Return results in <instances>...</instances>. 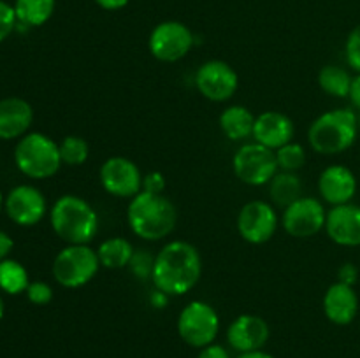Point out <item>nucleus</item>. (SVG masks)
Wrapping results in <instances>:
<instances>
[{
  "mask_svg": "<svg viewBox=\"0 0 360 358\" xmlns=\"http://www.w3.org/2000/svg\"><path fill=\"white\" fill-rule=\"evenodd\" d=\"M202 258L199 249L186 241H171L157 253L151 281L169 297L185 295L199 283Z\"/></svg>",
  "mask_w": 360,
  "mask_h": 358,
  "instance_id": "obj_1",
  "label": "nucleus"
},
{
  "mask_svg": "<svg viewBox=\"0 0 360 358\" xmlns=\"http://www.w3.org/2000/svg\"><path fill=\"white\" fill-rule=\"evenodd\" d=\"M127 221L137 237L144 241H160L172 234L178 223L176 206L165 195L139 192L130 199Z\"/></svg>",
  "mask_w": 360,
  "mask_h": 358,
  "instance_id": "obj_2",
  "label": "nucleus"
},
{
  "mask_svg": "<svg viewBox=\"0 0 360 358\" xmlns=\"http://www.w3.org/2000/svg\"><path fill=\"white\" fill-rule=\"evenodd\" d=\"M51 228L67 244H88L98 232L97 211L77 195H62L49 213Z\"/></svg>",
  "mask_w": 360,
  "mask_h": 358,
  "instance_id": "obj_3",
  "label": "nucleus"
},
{
  "mask_svg": "<svg viewBox=\"0 0 360 358\" xmlns=\"http://www.w3.org/2000/svg\"><path fill=\"white\" fill-rule=\"evenodd\" d=\"M359 133V118L352 109H333L320 114L308 130L313 151L320 154H340L354 146Z\"/></svg>",
  "mask_w": 360,
  "mask_h": 358,
  "instance_id": "obj_4",
  "label": "nucleus"
},
{
  "mask_svg": "<svg viewBox=\"0 0 360 358\" xmlns=\"http://www.w3.org/2000/svg\"><path fill=\"white\" fill-rule=\"evenodd\" d=\"M14 164L21 174L30 179L53 178L62 167L60 147L46 133L30 132L18 140Z\"/></svg>",
  "mask_w": 360,
  "mask_h": 358,
  "instance_id": "obj_5",
  "label": "nucleus"
},
{
  "mask_svg": "<svg viewBox=\"0 0 360 358\" xmlns=\"http://www.w3.org/2000/svg\"><path fill=\"white\" fill-rule=\"evenodd\" d=\"M101 269L97 249L88 244H67L53 262V277L63 288H81L90 283Z\"/></svg>",
  "mask_w": 360,
  "mask_h": 358,
  "instance_id": "obj_6",
  "label": "nucleus"
},
{
  "mask_svg": "<svg viewBox=\"0 0 360 358\" xmlns=\"http://www.w3.org/2000/svg\"><path fill=\"white\" fill-rule=\"evenodd\" d=\"M220 330V318L213 305L193 300L183 307L178 316V333L188 346L206 347L213 344Z\"/></svg>",
  "mask_w": 360,
  "mask_h": 358,
  "instance_id": "obj_7",
  "label": "nucleus"
},
{
  "mask_svg": "<svg viewBox=\"0 0 360 358\" xmlns=\"http://www.w3.org/2000/svg\"><path fill=\"white\" fill-rule=\"evenodd\" d=\"M236 178L250 186H262L271 183L278 174L276 153L259 142L243 144L232 158Z\"/></svg>",
  "mask_w": 360,
  "mask_h": 358,
  "instance_id": "obj_8",
  "label": "nucleus"
},
{
  "mask_svg": "<svg viewBox=\"0 0 360 358\" xmlns=\"http://www.w3.org/2000/svg\"><path fill=\"white\" fill-rule=\"evenodd\" d=\"M193 46V34L181 21H162L150 34L148 48L158 62L174 63L185 58Z\"/></svg>",
  "mask_w": 360,
  "mask_h": 358,
  "instance_id": "obj_9",
  "label": "nucleus"
},
{
  "mask_svg": "<svg viewBox=\"0 0 360 358\" xmlns=\"http://www.w3.org/2000/svg\"><path fill=\"white\" fill-rule=\"evenodd\" d=\"M327 211L315 197H301L283 209L281 225L295 239H308L326 228Z\"/></svg>",
  "mask_w": 360,
  "mask_h": 358,
  "instance_id": "obj_10",
  "label": "nucleus"
},
{
  "mask_svg": "<svg viewBox=\"0 0 360 358\" xmlns=\"http://www.w3.org/2000/svg\"><path fill=\"white\" fill-rule=\"evenodd\" d=\"M280 218L276 209L264 200H252L238 214V232L250 244H264L276 234Z\"/></svg>",
  "mask_w": 360,
  "mask_h": 358,
  "instance_id": "obj_11",
  "label": "nucleus"
},
{
  "mask_svg": "<svg viewBox=\"0 0 360 358\" xmlns=\"http://www.w3.org/2000/svg\"><path fill=\"white\" fill-rule=\"evenodd\" d=\"M195 86L211 102H227L239 86V76L224 60L204 62L195 72Z\"/></svg>",
  "mask_w": 360,
  "mask_h": 358,
  "instance_id": "obj_12",
  "label": "nucleus"
},
{
  "mask_svg": "<svg viewBox=\"0 0 360 358\" xmlns=\"http://www.w3.org/2000/svg\"><path fill=\"white\" fill-rule=\"evenodd\" d=\"M101 185L109 195L118 199H134L143 190V178L139 167L125 157H111L98 171Z\"/></svg>",
  "mask_w": 360,
  "mask_h": 358,
  "instance_id": "obj_13",
  "label": "nucleus"
},
{
  "mask_svg": "<svg viewBox=\"0 0 360 358\" xmlns=\"http://www.w3.org/2000/svg\"><path fill=\"white\" fill-rule=\"evenodd\" d=\"M4 209L20 227H34L46 216L48 204L39 188L32 185H18L6 195Z\"/></svg>",
  "mask_w": 360,
  "mask_h": 358,
  "instance_id": "obj_14",
  "label": "nucleus"
},
{
  "mask_svg": "<svg viewBox=\"0 0 360 358\" xmlns=\"http://www.w3.org/2000/svg\"><path fill=\"white\" fill-rule=\"evenodd\" d=\"M269 339V325L257 314H241L229 325L227 340L239 353L262 350Z\"/></svg>",
  "mask_w": 360,
  "mask_h": 358,
  "instance_id": "obj_15",
  "label": "nucleus"
},
{
  "mask_svg": "<svg viewBox=\"0 0 360 358\" xmlns=\"http://www.w3.org/2000/svg\"><path fill=\"white\" fill-rule=\"evenodd\" d=\"M326 232L336 244L348 248L360 246V206H333V209L327 213Z\"/></svg>",
  "mask_w": 360,
  "mask_h": 358,
  "instance_id": "obj_16",
  "label": "nucleus"
},
{
  "mask_svg": "<svg viewBox=\"0 0 360 358\" xmlns=\"http://www.w3.org/2000/svg\"><path fill=\"white\" fill-rule=\"evenodd\" d=\"M319 192L330 206L350 204L357 192V178L345 165H329L319 178Z\"/></svg>",
  "mask_w": 360,
  "mask_h": 358,
  "instance_id": "obj_17",
  "label": "nucleus"
},
{
  "mask_svg": "<svg viewBox=\"0 0 360 358\" xmlns=\"http://www.w3.org/2000/svg\"><path fill=\"white\" fill-rule=\"evenodd\" d=\"M294 121L287 114L280 111H266L257 116L252 137L255 142L276 151L290 142L294 139Z\"/></svg>",
  "mask_w": 360,
  "mask_h": 358,
  "instance_id": "obj_18",
  "label": "nucleus"
},
{
  "mask_svg": "<svg viewBox=\"0 0 360 358\" xmlns=\"http://www.w3.org/2000/svg\"><path fill=\"white\" fill-rule=\"evenodd\" d=\"M32 121L34 109L25 98L7 97L0 100V139H21L28 133Z\"/></svg>",
  "mask_w": 360,
  "mask_h": 358,
  "instance_id": "obj_19",
  "label": "nucleus"
},
{
  "mask_svg": "<svg viewBox=\"0 0 360 358\" xmlns=\"http://www.w3.org/2000/svg\"><path fill=\"white\" fill-rule=\"evenodd\" d=\"M322 307L329 321L336 325H350L359 312V297L354 286L338 281L327 288Z\"/></svg>",
  "mask_w": 360,
  "mask_h": 358,
  "instance_id": "obj_20",
  "label": "nucleus"
},
{
  "mask_svg": "<svg viewBox=\"0 0 360 358\" xmlns=\"http://www.w3.org/2000/svg\"><path fill=\"white\" fill-rule=\"evenodd\" d=\"M257 116L245 105H231L220 114V128L231 140H245L253 135Z\"/></svg>",
  "mask_w": 360,
  "mask_h": 358,
  "instance_id": "obj_21",
  "label": "nucleus"
},
{
  "mask_svg": "<svg viewBox=\"0 0 360 358\" xmlns=\"http://www.w3.org/2000/svg\"><path fill=\"white\" fill-rule=\"evenodd\" d=\"M269 193L273 202L278 207H288L299 200L302 195V181L297 172H285L278 171V174L271 179Z\"/></svg>",
  "mask_w": 360,
  "mask_h": 358,
  "instance_id": "obj_22",
  "label": "nucleus"
},
{
  "mask_svg": "<svg viewBox=\"0 0 360 358\" xmlns=\"http://www.w3.org/2000/svg\"><path fill=\"white\" fill-rule=\"evenodd\" d=\"M134 246L125 237H109L101 242L97 248V256L101 267L105 269H123L130 265L134 256Z\"/></svg>",
  "mask_w": 360,
  "mask_h": 358,
  "instance_id": "obj_23",
  "label": "nucleus"
},
{
  "mask_svg": "<svg viewBox=\"0 0 360 358\" xmlns=\"http://www.w3.org/2000/svg\"><path fill=\"white\" fill-rule=\"evenodd\" d=\"M18 23L25 27H41L55 13V0H16Z\"/></svg>",
  "mask_w": 360,
  "mask_h": 358,
  "instance_id": "obj_24",
  "label": "nucleus"
},
{
  "mask_svg": "<svg viewBox=\"0 0 360 358\" xmlns=\"http://www.w3.org/2000/svg\"><path fill=\"white\" fill-rule=\"evenodd\" d=\"M352 79L347 69L338 65H326L322 67V70L319 72V84L327 95L338 98H347L350 93Z\"/></svg>",
  "mask_w": 360,
  "mask_h": 358,
  "instance_id": "obj_25",
  "label": "nucleus"
},
{
  "mask_svg": "<svg viewBox=\"0 0 360 358\" xmlns=\"http://www.w3.org/2000/svg\"><path fill=\"white\" fill-rule=\"evenodd\" d=\"M30 279L28 272L16 260H0V290L9 295H20L27 291Z\"/></svg>",
  "mask_w": 360,
  "mask_h": 358,
  "instance_id": "obj_26",
  "label": "nucleus"
},
{
  "mask_svg": "<svg viewBox=\"0 0 360 358\" xmlns=\"http://www.w3.org/2000/svg\"><path fill=\"white\" fill-rule=\"evenodd\" d=\"M60 147V158H62L63 165L69 167H79L90 157V146L86 140L79 135H67L63 137L62 142L58 144Z\"/></svg>",
  "mask_w": 360,
  "mask_h": 358,
  "instance_id": "obj_27",
  "label": "nucleus"
},
{
  "mask_svg": "<svg viewBox=\"0 0 360 358\" xmlns=\"http://www.w3.org/2000/svg\"><path fill=\"white\" fill-rule=\"evenodd\" d=\"M274 153H276L278 168L285 172L301 171L306 164V158H308L304 146L299 142H294V140H290L288 144L281 146L280 150H276Z\"/></svg>",
  "mask_w": 360,
  "mask_h": 358,
  "instance_id": "obj_28",
  "label": "nucleus"
},
{
  "mask_svg": "<svg viewBox=\"0 0 360 358\" xmlns=\"http://www.w3.org/2000/svg\"><path fill=\"white\" fill-rule=\"evenodd\" d=\"M27 298L35 305H46L53 300V288L44 281H34L27 288Z\"/></svg>",
  "mask_w": 360,
  "mask_h": 358,
  "instance_id": "obj_29",
  "label": "nucleus"
},
{
  "mask_svg": "<svg viewBox=\"0 0 360 358\" xmlns=\"http://www.w3.org/2000/svg\"><path fill=\"white\" fill-rule=\"evenodd\" d=\"M16 25L18 18L14 7L9 6L7 2H4V0H0V42H4L11 34H13Z\"/></svg>",
  "mask_w": 360,
  "mask_h": 358,
  "instance_id": "obj_30",
  "label": "nucleus"
},
{
  "mask_svg": "<svg viewBox=\"0 0 360 358\" xmlns=\"http://www.w3.org/2000/svg\"><path fill=\"white\" fill-rule=\"evenodd\" d=\"M345 53H347L348 65L360 74V25H357L348 35Z\"/></svg>",
  "mask_w": 360,
  "mask_h": 358,
  "instance_id": "obj_31",
  "label": "nucleus"
},
{
  "mask_svg": "<svg viewBox=\"0 0 360 358\" xmlns=\"http://www.w3.org/2000/svg\"><path fill=\"white\" fill-rule=\"evenodd\" d=\"M153 263L155 258L148 251H139L134 253L132 260H130V269L141 279H148L151 277V272H153Z\"/></svg>",
  "mask_w": 360,
  "mask_h": 358,
  "instance_id": "obj_32",
  "label": "nucleus"
},
{
  "mask_svg": "<svg viewBox=\"0 0 360 358\" xmlns=\"http://www.w3.org/2000/svg\"><path fill=\"white\" fill-rule=\"evenodd\" d=\"M165 188H167L165 175L162 174V172L153 171V172H148V174L143 178V190H141V192H150V193L164 195Z\"/></svg>",
  "mask_w": 360,
  "mask_h": 358,
  "instance_id": "obj_33",
  "label": "nucleus"
},
{
  "mask_svg": "<svg viewBox=\"0 0 360 358\" xmlns=\"http://www.w3.org/2000/svg\"><path fill=\"white\" fill-rule=\"evenodd\" d=\"M357 279H359V269L352 262L343 263V265L338 269V281H340V283L354 286V284L357 283Z\"/></svg>",
  "mask_w": 360,
  "mask_h": 358,
  "instance_id": "obj_34",
  "label": "nucleus"
},
{
  "mask_svg": "<svg viewBox=\"0 0 360 358\" xmlns=\"http://www.w3.org/2000/svg\"><path fill=\"white\" fill-rule=\"evenodd\" d=\"M197 358H231L229 357L227 350L220 344H210V346L202 347Z\"/></svg>",
  "mask_w": 360,
  "mask_h": 358,
  "instance_id": "obj_35",
  "label": "nucleus"
},
{
  "mask_svg": "<svg viewBox=\"0 0 360 358\" xmlns=\"http://www.w3.org/2000/svg\"><path fill=\"white\" fill-rule=\"evenodd\" d=\"M14 241L9 237V234H6L4 230H0V260H6L9 256V253L13 251Z\"/></svg>",
  "mask_w": 360,
  "mask_h": 358,
  "instance_id": "obj_36",
  "label": "nucleus"
},
{
  "mask_svg": "<svg viewBox=\"0 0 360 358\" xmlns=\"http://www.w3.org/2000/svg\"><path fill=\"white\" fill-rule=\"evenodd\" d=\"M348 98H350L352 105L360 111V74L352 79V86H350V93H348Z\"/></svg>",
  "mask_w": 360,
  "mask_h": 358,
  "instance_id": "obj_37",
  "label": "nucleus"
},
{
  "mask_svg": "<svg viewBox=\"0 0 360 358\" xmlns=\"http://www.w3.org/2000/svg\"><path fill=\"white\" fill-rule=\"evenodd\" d=\"M95 2L105 11H118V9H123V7L129 4V0H95Z\"/></svg>",
  "mask_w": 360,
  "mask_h": 358,
  "instance_id": "obj_38",
  "label": "nucleus"
},
{
  "mask_svg": "<svg viewBox=\"0 0 360 358\" xmlns=\"http://www.w3.org/2000/svg\"><path fill=\"white\" fill-rule=\"evenodd\" d=\"M167 298H169V295H165L164 291H160L155 288V291H153V295L150 297V300L155 307H164V305L167 304Z\"/></svg>",
  "mask_w": 360,
  "mask_h": 358,
  "instance_id": "obj_39",
  "label": "nucleus"
},
{
  "mask_svg": "<svg viewBox=\"0 0 360 358\" xmlns=\"http://www.w3.org/2000/svg\"><path fill=\"white\" fill-rule=\"evenodd\" d=\"M238 358H274L273 354L266 353L262 350H257V351H248V353H241Z\"/></svg>",
  "mask_w": 360,
  "mask_h": 358,
  "instance_id": "obj_40",
  "label": "nucleus"
},
{
  "mask_svg": "<svg viewBox=\"0 0 360 358\" xmlns=\"http://www.w3.org/2000/svg\"><path fill=\"white\" fill-rule=\"evenodd\" d=\"M4 311H6V307H4V300H2V297H0V319H2Z\"/></svg>",
  "mask_w": 360,
  "mask_h": 358,
  "instance_id": "obj_41",
  "label": "nucleus"
},
{
  "mask_svg": "<svg viewBox=\"0 0 360 358\" xmlns=\"http://www.w3.org/2000/svg\"><path fill=\"white\" fill-rule=\"evenodd\" d=\"M4 202H6V197H4V193L0 192V211L4 209Z\"/></svg>",
  "mask_w": 360,
  "mask_h": 358,
  "instance_id": "obj_42",
  "label": "nucleus"
},
{
  "mask_svg": "<svg viewBox=\"0 0 360 358\" xmlns=\"http://www.w3.org/2000/svg\"><path fill=\"white\" fill-rule=\"evenodd\" d=\"M359 130H360V116H359Z\"/></svg>",
  "mask_w": 360,
  "mask_h": 358,
  "instance_id": "obj_43",
  "label": "nucleus"
}]
</instances>
